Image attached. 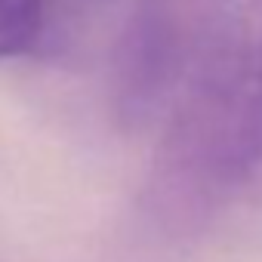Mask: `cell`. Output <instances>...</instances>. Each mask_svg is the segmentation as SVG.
I'll list each match as a JSON object with an SVG mask.
<instances>
[{
  "mask_svg": "<svg viewBox=\"0 0 262 262\" xmlns=\"http://www.w3.org/2000/svg\"><path fill=\"white\" fill-rule=\"evenodd\" d=\"M225 0H155L129 37V71L142 96L158 93L170 77L191 65V53L222 19Z\"/></svg>",
  "mask_w": 262,
  "mask_h": 262,
  "instance_id": "2",
  "label": "cell"
},
{
  "mask_svg": "<svg viewBox=\"0 0 262 262\" xmlns=\"http://www.w3.org/2000/svg\"><path fill=\"white\" fill-rule=\"evenodd\" d=\"M47 31V0H0V59L31 53Z\"/></svg>",
  "mask_w": 262,
  "mask_h": 262,
  "instance_id": "3",
  "label": "cell"
},
{
  "mask_svg": "<svg viewBox=\"0 0 262 262\" xmlns=\"http://www.w3.org/2000/svg\"><path fill=\"white\" fill-rule=\"evenodd\" d=\"M241 188L262 194V120H259V129H256V142H253V151H250V161H247Z\"/></svg>",
  "mask_w": 262,
  "mask_h": 262,
  "instance_id": "4",
  "label": "cell"
},
{
  "mask_svg": "<svg viewBox=\"0 0 262 262\" xmlns=\"http://www.w3.org/2000/svg\"><path fill=\"white\" fill-rule=\"evenodd\" d=\"M188 77L158 158V188L176 210H207L244 182L262 120V0L216 22Z\"/></svg>",
  "mask_w": 262,
  "mask_h": 262,
  "instance_id": "1",
  "label": "cell"
}]
</instances>
